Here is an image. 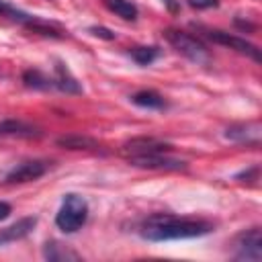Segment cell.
Returning <instances> with one entry per match:
<instances>
[{"label": "cell", "mask_w": 262, "mask_h": 262, "mask_svg": "<svg viewBox=\"0 0 262 262\" xmlns=\"http://www.w3.org/2000/svg\"><path fill=\"white\" fill-rule=\"evenodd\" d=\"M129 57L135 61V63H139V66H149L151 61H156L158 59V55H160V49L158 47H147V45H141V47H131L129 51Z\"/></svg>", "instance_id": "ac0fdd59"}, {"label": "cell", "mask_w": 262, "mask_h": 262, "mask_svg": "<svg viewBox=\"0 0 262 262\" xmlns=\"http://www.w3.org/2000/svg\"><path fill=\"white\" fill-rule=\"evenodd\" d=\"M213 231V223L207 219L178 217L172 213H154L145 217L139 225V235L147 242H170V239H190Z\"/></svg>", "instance_id": "6da1fadb"}, {"label": "cell", "mask_w": 262, "mask_h": 262, "mask_svg": "<svg viewBox=\"0 0 262 262\" xmlns=\"http://www.w3.org/2000/svg\"><path fill=\"white\" fill-rule=\"evenodd\" d=\"M51 82L55 88H59L61 92H68V94H80L82 92V86L80 82L72 76V72L66 68V63L57 61L53 66V76H51Z\"/></svg>", "instance_id": "7c38bea8"}, {"label": "cell", "mask_w": 262, "mask_h": 262, "mask_svg": "<svg viewBox=\"0 0 262 262\" xmlns=\"http://www.w3.org/2000/svg\"><path fill=\"white\" fill-rule=\"evenodd\" d=\"M102 4H104L111 12H115L117 16H121L123 20H135L137 14H139L137 6H135L131 0H102Z\"/></svg>", "instance_id": "2e32d148"}, {"label": "cell", "mask_w": 262, "mask_h": 262, "mask_svg": "<svg viewBox=\"0 0 262 262\" xmlns=\"http://www.w3.org/2000/svg\"><path fill=\"white\" fill-rule=\"evenodd\" d=\"M43 131L27 121L20 119H4L0 121V137H20V139H37L41 137Z\"/></svg>", "instance_id": "30bf717a"}, {"label": "cell", "mask_w": 262, "mask_h": 262, "mask_svg": "<svg viewBox=\"0 0 262 262\" xmlns=\"http://www.w3.org/2000/svg\"><path fill=\"white\" fill-rule=\"evenodd\" d=\"M203 33H205V37L211 39L213 43L225 45V47H229V49H233V51H237V53H242V55L254 59L256 63H260V49H258L254 43H250L248 39L237 37V35L227 33V31H221V29H203Z\"/></svg>", "instance_id": "52a82bcc"}, {"label": "cell", "mask_w": 262, "mask_h": 262, "mask_svg": "<svg viewBox=\"0 0 262 262\" xmlns=\"http://www.w3.org/2000/svg\"><path fill=\"white\" fill-rule=\"evenodd\" d=\"M23 82L27 88H35V90H47V88H53V82H51V76H45L43 72L39 70H27L23 74Z\"/></svg>", "instance_id": "e0dca14e"}, {"label": "cell", "mask_w": 262, "mask_h": 262, "mask_svg": "<svg viewBox=\"0 0 262 262\" xmlns=\"http://www.w3.org/2000/svg\"><path fill=\"white\" fill-rule=\"evenodd\" d=\"M172 145L158 137H133L123 143L121 156L135 168L147 170H184L186 162L170 156Z\"/></svg>", "instance_id": "7a4b0ae2"}, {"label": "cell", "mask_w": 262, "mask_h": 262, "mask_svg": "<svg viewBox=\"0 0 262 262\" xmlns=\"http://www.w3.org/2000/svg\"><path fill=\"white\" fill-rule=\"evenodd\" d=\"M90 33L94 35V37H102V39H115V33L113 31H108V29H104V27H90Z\"/></svg>", "instance_id": "d6986e66"}, {"label": "cell", "mask_w": 262, "mask_h": 262, "mask_svg": "<svg viewBox=\"0 0 262 262\" xmlns=\"http://www.w3.org/2000/svg\"><path fill=\"white\" fill-rule=\"evenodd\" d=\"M162 2L168 6V10H172V12L178 10V0H162Z\"/></svg>", "instance_id": "603a6c76"}, {"label": "cell", "mask_w": 262, "mask_h": 262, "mask_svg": "<svg viewBox=\"0 0 262 262\" xmlns=\"http://www.w3.org/2000/svg\"><path fill=\"white\" fill-rule=\"evenodd\" d=\"M0 16L10 18V20L23 25L25 29H29V31H33V33H39V35H43V37H53V39L63 37V33L57 29V25L47 23V20L35 16V14H29V12L20 10V8H14V6L8 4L6 0H0Z\"/></svg>", "instance_id": "5b68a950"}, {"label": "cell", "mask_w": 262, "mask_h": 262, "mask_svg": "<svg viewBox=\"0 0 262 262\" xmlns=\"http://www.w3.org/2000/svg\"><path fill=\"white\" fill-rule=\"evenodd\" d=\"M233 258L235 260H250L260 262L262 260V231L260 227H250L239 231L231 242Z\"/></svg>", "instance_id": "8992f818"}, {"label": "cell", "mask_w": 262, "mask_h": 262, "mask_svg": "<svg viewBox=\"0 0 262 262\" xmlns=\"http://www.w3.org/2000/svg\"><path fill=\"white\" fill-rule=\"evenodd\" d=\"M43 258L49 262H70V260H80V254L70 246H63L61 242L51 239L43 246Z\"/></svg>", "instance_id": "4fadbf2b"}, {"label": "cell", "mask_w": 262, "mask_h": 262, "mask_svg": "<svg viewBox=\"0 0 262 262\" xmlns=\"http://www.w3.org/2000/svg\"><path fill=\"white\" fill-rule=\"evenodd\" d=\"M51 162L47 160H25L16 166H12L6 176H4V182L6 184H23V182H33L37 178H41L47 170H49Z\"/></svg>", "instance_id": "ba28073f"}, {"label": "cell", "mask_w": 262, "mask_h": 262, "mask_svg": "<svg viewBox=\"0 0 262 262\" xmlns=\"http://www.w3.org/2000/svg\"><path fill=\"white\" fill-rule=\"evenodd\" d=\"M188 4H190L192 8H213V6H217L219 2H217V0H188Z\"/></svg>", "instance_id": "44dd1931"}, {"label": "cell", "mask_w": 262, "mask_h": 262, "mask_svg": "<svg viewBox=\"0 0 262 262\" xmlns=\"http://www.w3.org/2000/svg\"><path fill=\"white\" fill-rule=\"evenodd\" d=\"M37 225V217H23L18 221H14L12 225L8 227H2L0 229V246H6V244H12V242H18L23 237H27Z\"/></svg>", "instance_id": "8fae6325"}, {"label": "cell", "mask_w": 262, "mask_h": 262, "mask_svg": "<svg viewBox=\"0 0 262 262\" xmlns=\"http://www.w3.org/2000/svg\"><path fill=\"white\" fill-rule=\"evenodd\" d=\"M131 102L141 108H149V111H162L168 106L166 98L156 90H139V92L131 94Z\"/></svg>", "instance_id": "5bb4252c"}, {"label": "cell", "mask_w": 262, "mask_h": 262, "mask_svg": "<svg viewBox=\"0 0 262 262\" xmlns=\"http://www.w3.org/2000/svg\"><path fill=\"white\" fill-rule=\"evenodd\" d=\"M225 139L239 143V145H252L258 147L262 141V125L260 121H246V123H233L225 129Z\"/></svg>", "instance_id": "9c48e42d"}, {"label": "cell", "mask_w": 262, "mask_h": 262, "mask_svg": "<svg viewBox=\"0 0 262 262\" xmlns=\"http://www.w3.org/2000/svg\"><path fill=\"white\" fill-rule=\"evenodd\" d=\"M164 37H166V41L180 53V55H184L188 61H192V63H196V66H205V63H209V51H207V45L199 39V37H194V35H190V33H186V31H180V29H166L164 31Z\"/></svg>", "instance_id": "277c9868"}, {"label": "cell", "mask_w": 262, "mask_h": 262, "mask_svg": "<svg viewBox=\"0 0 262 262\" xmlns=\"http://www.w3.org/2000/svg\"><path fill=\"white\" fill-rule=\"evenodd\" d=\"M10 211H12V209H10V205H8V203H4V201H0V221H2V219H6V217L10 215Z\"/></svg>", "instance_id": "7402d4cb"}, {"label": "cell", "mask_w": 262, "mask_h": 262, "mask_svg": "<svg viewBox=\"0 0 262 262\" xmlns=\"http://www.w3.org/2000/svg\"><path fill=\"white\" fill-rule=\"evenodd\" d=\"M88 219V203L84 196L76 192H68L59 205V211L55 215V225L63 233L78 231Z\"/></svg>", "instance_id": "3957f363"}, {"label": "cell", "mask_w": 262, "mask_h": 262, "mask_svg": "<svg viewBox=\"0 0 262 262\" xmlns=\"http://www.w3.org/2000/svg\"><path fill=\"white\" fill-rule=\"evenodd\" d=\"M244 178H252L256 182L258 180V166H252L250 170H242L235 174V180H244Z\"/></svg>", "instance_id": "ffe728a7"}, {"label": "cell", "mask_w": 262, "mask_h": 262, "mask_svg": "<svg viewBox=\"0 0 262 262\" xmlns=\"http://www.w3.org/2000/svg\"><path fill=\"white\" fill-rule=\"evenodd\" d=\"M57 145L66 147V149H98L96 139H92L88 135H80V133H70V135L57 137Z\"/></svg>", "instance_id": "9a60e30c"}]
</instances>
